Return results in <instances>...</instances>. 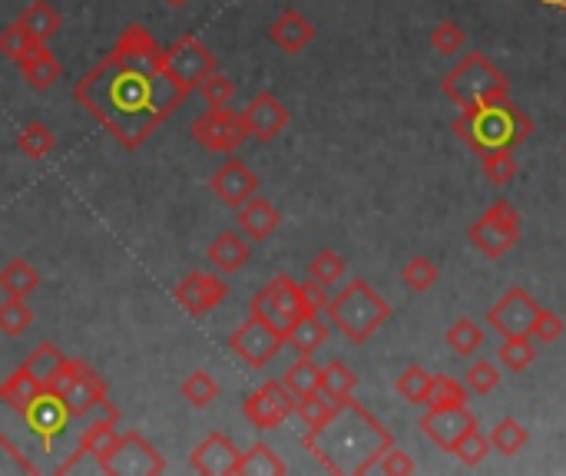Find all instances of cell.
Listing matches in <instances>:
<instances>
[{"mask_svg": "<svg viewBox=\"0 0 566 476\" xmlns=\"http://www.w3.org/2000/svg\"><path fill=\"white\" fill-rule=\"evenodd\" d=\"M424 404L427 407H468V384H458L455 378H444V374H431Z\"/></svg>", "mask_w": 566, "mask_h": 476, "instance_id": "cell-33", "label": "cell"}, {"mask_svg": "<svg viewBox=\"0 0 566 476\" xmlns=\"http://www.w3.org/2000/svg\"><path fill=\"white\" fill-rule=\"evenodd\" d=\"M295 414L302 417V424H305L308 430H315V427H321V424L334 414V404H331L321 391H315V394L295 397Z\"/></svg>", "mask_w": 566, "mask_h": 476, "instance_id": "cell-43", "label": "cell"}, {"mask_svg": "<svg viewBox=\"0 0 566 476\" xmlns=\"http://www.w3.org/2000/svg\"><path fill=\"white\" fill-rule=\"evenodd\" d=\"M37 47H44V44H37L21 24H11V27H4L0 31V57H8V60H24L31 50H37Z\"/></svg>", "mask_w": 566, "mask_h": 476, "instance_id": "cell-45", "label": "cell"}, {"mask_svg": "<svg viewBox=\"0 0 566 476\" xmlns=\"http://www.w3.org/2000/svg\"><path fill=\"white\" fill-rule=\"evenodd\" d=\"M372 473H385V476H411L414 473V460L401 450V447H388L381 456H378V463H375V469Z\"/></svg>", "mask_w": 566, "mask_h": 476, "instance_id": "cell-50", "label": "cell"}, {"mask_svg": "<svg viewBox=\"0 0 566 476\" xmlns=\"http://www.w3.org/2000/svg\"><path fill=\"white\" fill-rule=\"evenodd\" d=\"M325 314L352 344H365L372 334H378L391 321V305L365 278H352L328 301Z\"/></svg>", "mask_w": 566, "mask_h": 476, "instance_id": "cell-4", "label": "cell"}, {"mask_svg": "<svg viewBox=\"0 0 566 476\" xmlns=\"http://www.w3.org/2000/svg\"><path fill=\"white\" fill-rule=\"evenodd\" d=\"M417 427L437 450L455 453V447L464 440V433L477 427V417L468 407H427V414L421 417Z\"/></svg>", "mask_w": 566, "mask_h": 476, "instance_id": "cell-15", "label": "cell"}, {"mask_svg": "<svg viewBox=\"0 0 566 476\" xmlns=\"http://www.w3.org/2000/svg\"><path fill=\"white\" fill-rule=\"evenodd\" d=\"M166 70H169L173 80L182 86V93L192 96L196 86L202 83V76H209L212 70H219V63H215L212 50H209L199 37L186 34V37H176V40L166 47Z\"/></svg>", "mask_w": 566, "mask_h": 476, "instance_id": "cell-11", "label": "cell"}, {"mask_svg": "<svg viewBox=\"0 0 566 476\" xmlns=\"http://www.w3.org/2000/svg\"><path fill=\"white\" fill-rule=\"evenodd\" d=\"M464 40H468V34H464V27L455 24V21H440V24H434V31H431V47H434L440 57H455V53L464 47Z\"/></svg>", "mask_w": 566, "mask_h": 476, "instance_id": "cell-46", "label": "cell"}, {"mask_svg": "<svg viewBox=\"0 0 566 476\" xmlns=\"http://www.w3.org/2000/svg\"><path fill=\"white\" fill-rule=\"evenodd\" d=\"M279 225H282V212L269 199L252 195L246 205H239V228L252 242H266V238L279 231Z\"/></svg>", "mask_w": 566, "mask_h": 476, "instance_id": "cell-22", "label": "cell"}, {"mask_svg": "<svg viewBox=\"0 0 566 476\" xmlns=\"http://www.w3.org/2000/svg\"><path fill=\"white\" fill-rule=\"evenodd\" d=\"M464 384L471 394H491L500 388V368L494 361H487V357H481V361H474L468 371H464Z\"/></svg>", "mask_w": 566, "mask_h": 476, "instance_id": "cell-44", "label": "cell"}, {"mask_svg": "<svg viewBox=\"0 0 566 476\" xmlns=\"http://www.w3.org/2000/svg\"><path fill=\"white\" fill-rule=\"evenodd\" d=\"M481 169L494 186H510L517 176V156L514 150H491L481 156Z\"/></svg>", "mask_w": 566, "mask_h": 476, "instance_id": "cell-40", "label": "cell"}, {"mask_svg": "<svg viewBox=\"0 0 566 476\" xmlns=\"http://www.w3.org/2000/svg\"><path fill=\"white\" fill-rule=\"evenodd\" d=\"M345 272H349L345 259L338 255V252H331V249H321V252L308 262V278L318 282V285H325V288H331V285L342 282Z\"/></svg>", "mask_w": 566, "mask_h": 476, "instance_id": "cell-36", "label": "cell"}, {"mask_svg": "<svg viewBox=\"0 0 566 476\" xmlns=\"http://www.w3.org/2000/svg\"><path fill=\"white\" fill-rule=\"evenodd\" d=\"M305 447L331 473H372L378 456L394 447V437L349 397L334 404V414L321 427L305 433Z\"/></svg>", "mask_w": 566, "mask_h": 476, "instance_id": "cell-2", "label": "cell"}, {"mask_svg": "<svg viewBox=\"0 0 566 476\" xmlns=\"http://www.w3.org/2000/svg\"><path fill=\"white\" fill-rule=\"evenodd\" d=\"M440 93L458 103L461 109L494 99V96H507V76L491 63V57H484L481 50H471L455 70H450L440 80Z\"/></svg>", "mask_w": 566, "mask_h": 476, "instance_id": "cell-5", "label": "cell"}, {"mask_svg": "<svg viewBox=\"0 0 566 476\" xmlns=\"http://www.w3.org/2000/svg\"><path fill=\"white\" fill-rule=\"evenodd\" d=\"M205 259H209V265L219 275H236V272H243L249 265L252 246L246 242L239 231H219L209 242V249H205Z\"/></svg>", "mask_w": 566, "mask_h": 476, "instance_id": "cell-20", "label": "cell"}, {"mask_svg": "<svg viewBox=\"0 0 566 476\" xmlns=\"http://www.w3.org/2000/svg\"><path fill=\"white\" fill-rule=\"evenodd\" d=\"M559 334H563V318L550 308H540L530 324V337L536 344H553V341H559Z\"/></svg>", "mask_w": 566, "mask_h": 476, "instance_id": "cell-49", "label": "cell"}, {"mask_svg": "<svg viewBox=\"0 0 566 476\" xmlns=\"http://www.w3.org/2000/svg\"><path fill=\"white\" fill-rule=\"evenodd\" d=\"M163 4H166V8H176V11H179V8L192 4V0H163Z\"/></svg>", "mask_w": 566, "mask_h": 476, "instance_id": "cell-52", "label": "cell"}, {"mask_svg": "<svg viewBox=\"0 0 566 476\" xmlns=\"http://www.w3.org/2000/svg\"><path fill=\"white\" fill-rule=\"evenodd\" d=\"M37 288H40V272L27 259H11L4 269H0V291L8 298L27 301L31 295H37Z\"/></svg>", "mask_w": 566, "mask_h": 476, "instance_id": "cell-25", "label": "cell"}, {"mask_svg": "<svg viewBox=\"0 0 566 476\" xmlns=\"http://www.w3.org/2000/svg\"><path fill=\"white\" fill-rule=\"evenodd\" d=\"M179 394L186 397V404H192L196 410H202V407H209V404H215V401H219V384H215V378H212V374H205V371H192V374L182 381Z\"/></svg>", "mask_w": 566, "mask_h": 476, "instance_id": "cell-39", "label": "cell"}, {"mask_svg": "<svg viewBox=\"0 0 566 476\" xmlns=\"http://www.w3.org/2000/svg\"><path fill=\"white\" fill-rule=\"evenodd\" d=\"M282 384H285L295 397L315 394L318 384H321V368L311 361V357H298V361L282 374Z\"/></svg>", "mask_w": 566, "mask_h": 476, "instance_id": "cell-35", "label": "cell"}, {"mask_svg": "<svg viewBox=\"0 0 566 476\" xmlns=\"http://www.w3.org/2000/svg\"><path fill=\"white\" fill-rule=\"evenodd\" d=\"M437 278H440V269L427 259V255H414V259H408L404 262V269H401V282L411 288V291H431L434 285H437Z\"/></svg>", "mask_w": 566, "mask_h": 476, "instance_id": "cell-38", "label": "cell"}, {"mask_svg": "<svg viewBox=\"0 0 566 476\" xmlns=\"http://www.w3.org/2000/svg\"><path fill=\"white\" fill-rule=\"evenodd\" d=\"M497 361H500L510 374H523V371L536 361V341H533L530 334L504 337V344L497 347Z\"/></svg>", "mask_w": 566, "mask_h": 476, "instance_id": "cell-29", "label": "cell"}, {"mask_svg": "<svg viewBox=\"0 0 566 476\" xmlns=\"http://www.w3.org/2000/svg\"><path fill=\"white\" fill-rule=\"evenodd\" d=\"M455 133L477 156H484L491 150L523 146L533 133V119L517 103H510L507 96H494V99H484V103L461 109V116L455 119Z\"/></svg>", "mask_w": 566, "mask_h": 476, "instance_id": "cell-3", "label": "cell"}, {"mask_svg": "<svg viewBox=\"0 0 566 476\" xmlns=\"http://www.w3.org/2000/svg\"><path fill=\"white\" fill-rule=\"evenodd\" d=\"M73 99L123 150H140L189 96L166 70V50L156 37L143 24H130L73 86Z\"/></svg>", "mask_w": 566, "mask_h": 476, "instance_id": "cell-1", "label": "cell"}, {"mask_svg": "<svg viewBox=\"0 0 566 476\" xmlns=\"http://www.w3.org/2000/svg\"><path fill=\"white\" fill-rule=\"evenodd\" d=\"M269 40H272L279 50H285V53L295 57V53H302V50L315 40V27H311V21H308L302 11L288 8V11H282V14L272 21Z\"/></svg>", "mask_w": 566, "mask_h": 476, "instance_id": "cell-21", "label": "cell"}, {"mask_svg": "<svg viewBox=\"0 0 566 476\" xmlns=\"http://www.w3.org/2000/svg\"><path fill=\"white\" fill-rule=\"evenodd\" d=\"M192 140L205 153H236L249 136L246 116L236 109H205L202 116L192 119Z\"/></svg>", "mask_w": 566, "mask_h": 476, "instance_id": "cell-8", "label": "cell"}, {"mask_svg": "<svg viewBox=\"0 0 566 476\" xmlns=\"http://www.w3.org/2000/svg\"><path fill=\"white\" fill-rule=\"evenodd\" d=\"M47 391H54L76 420L80 417H90L106 401L103 378L86 361H80V357H67V361L57 368L54 381L47 384Z\"/></svg>", "mask_w": 566, "mask_h": 476, "instance_id": "cell-6", "label": "cell"}, {"mask_svg": "<svg viewBox=\"0 0 566 476\" xmlns=\"http://www.w3.org/2000/svg\"><path fill=\"white\" fill-rule=\"evenodd\" d=\"M471 246L487 255V259H504L517 242H520V235H523V222H520V212L500 199L494 202L474 225H471Z\"/></svg>", "mask_w": 566, "mask_h": 476, "instance_id": "cell-7", "label": "cell"}, {"mask_svg": "<svg viewBox=\"0 0 566 476\" xmlns=\"http://www.w3.org/2000/svg\"><path fill=\"white\" fill-rule=\"evenodd\" d=\"M239 447L225 437V433H209L192 453H189V463L196 473L202 476H236V466H239Z\"/></svg>", "mask_w": 566, "mask_h": 476, "instance_id": "cell-18", "label": "cell"}, {"mask_svg": "<svg viewBox=\"0 0 566 476\" xmlns=\"http://www.w3.org/2000/svg\"><path fill=\"white\" fill-rule=\"evenodd\" d=\"M282 473H288V466L269 443H252L236 466V476H282Z\"/></svg>", "mask_w": 566, "mask_h": 476, "instance_id": "cell-27", "label": "cell"}, {"mask_svg": "<svg viewBox=\"0 0 566 476\" xmlns=\"http://www.w3.org/2000/svg\"><path fill=\"white\" fill-rule=\"evenodd\" d=\"M559 8H563V11H566V0H559Z\"/></svg>", "mask_w": 566, "mask_h": 476, "instance_id": "cell-53", "label": "cell"}, {"mask_svg": "<svg viewBox=\"0 0 566 476\" xmlns=\"http://www.w3.org/2000/svg\"><path fill=\"white\" fill-rule=\"evenodd\" d=\"M209 189L229 205V209H239V205H246L252 195H259V176L246 166V163H239V159H229L225 163L212 179H209Z\"/></svg>", "mask_w": 566, "mask_h": 476, "instance_id": "cell-19", "label": "cell"}, {"mask_svg": "<svg viewBox=\"0 0 566 476\" xmlns=\"http://www.w3.org/2000/svg\"><path fill=\"white\" fill-rule=\"evenodd\" d=\"M427 388H431V374H427L421 365L404 368V371L398 374V381H394V391H398L401 401H408V404H424Z\"/></svg>", "mask_w": 566, "mask_h": 476, "instance_id": "cell-42", "label": "cell"}, {"mask_svg": "<svg viewBox=\"0 0 566 476\" xmlns=\"http://www.w3.org/2000/svg\"><path fill=\"white\" fill-rule=\"evenodd\" d=\"M252 314L275 324L282 334H288V328L305 318V305H302V285L292 282L288 275H275L256 298H252Z\"/></svg>", "mask_w": 566, "mask_h": 476, "instance_id": "cell-9", "label": "cell"}, {"mask_svg": "<svg viewBox=\"0 0 566 476\" xmlns=\"http://www.w3.org/2000/svg\"><path fill=\"white\" fill-rule=\"evenodd\" d=\"M99 469L109 476H130V473L133 476H140V473L156 476L166 469V460L153 450V443L143 433L130 430V433H120L117 447L109 450V456L99 463Z\"/></svg>", "mask_w": 566, "mask_h": 476, "instance_id": "cell-12", "label": "cell"}, {"mask_svg": "<svg viewBox=\"0 0 566 476\" xmlns=\"http://www.w3.org/2000/svg\"><path fill=\"white\" fill-rule=\"evenodd\" d=\"M17 150L27 156V159H47L54 150H57V136L47 123H27L21 133H17Z\"/></svg>", "mask_w": 566, "mask_h": 476, "instance_id": "cell-34", "label": "cell"}, {"mask_svg": "<svg viewBox=\"0 0 566 476\" xmlns=\"http://www.w3.org/2000/svg\"><path fill=\"white\" fill-rule=\"evenodd\" d=\"M355 388H358V374H355L345 361H328V365L321 368V384H318V391H321L331 404L349 401V397L355 394Z\"/></svg>", "mask_w": 566, "mask_h": 476, "instance_id": "cell-28", "label": "cell"}, {"mask_svg": "<svg viewBox=\"0 0 566 476\" xmlns=\"http://www.w3.org/2000/svg\"><path fill=\"white\" fill-rule=\"evenodd\" d=\"M196 93L205 99L209 109H222V106H229V99L236 96V83L229 76H222L219 70H212L209 76H202V83L196 86Z\"/></svg>", "mask_w": 566, "mask_h": 476, "instance_id": "cell-41", "label": "cell"}, {"mask_svg": "<svg viewBox=\"0 0 566 476\" xmlns=\"http://www.w3.org/2000/svg\"><path fill=\"white\" fill-rule=\"evenodd\" d=\"M17 24L37 40V44H47L50 37H57L63 31V17L54 11V4H47V0H31V4L21 11Z\"/></svg>", "mask_w": 566, "mask_h": 476, "instance_id": "cell-24", "label": "cell"}, {"mask_svg": "<svg viewBox=\"0 0 566 476\" xmlns=\"http://www.w3.org/2000/svg\"><path fill=\"white\" fill-rule=\"evenodd\" d=\"M325 341H328V324L321 321V314L298 318L285 334V344H292V350H298V357H311Z\"/></svg>", "mask_w": 566, "mask_h": 476, "instance_id": "cell-26", "label": "cell"}, {"mask_svg": "<svg viewBox=\"0 0 566 476\" xmlns=\"http://www.w3.org/2000/svg\"><path fill=\"white\" fill-rule=\"evenodd\" d=\"M63 361H67L63 350L44 341L40 347H34V354H27V361H24L21 368H24L37 384H44V388H47V384L54 381V374H57V368H60Z\"/></svg>", "mask_w": 566, "mask_h": 476, "instance_id": "cell-30", "label": "cell"}, {"mask_svg": "<svg viewBox=\"0 0 566 476\" xmlns=\"http://www.w3.org/2000/svg\"><path fill=\"white\" fill-rule=\"evenodd\" d=\"M243 414L256 430H279L295 414V394L282 381H266L246 397Z\"/></svg>", "mask_w": 566, "mask_h": 476, "instance_id": "cell-13", "label": "cell"}, {"mask_svg": "<svg viewBox=\"0 0 566 476\" xmlns=\"http://www.w3.org/2000/svg\"><path fill=\"white\" fill-rule=\"evenodd\" d=\"M444 341H447V347L455 350V354L471 357V354H477L481 344H484V328H481L477 321H471V318H458L455 324L447 328Z\"/></svg>", "mask_w": 566, "mask_h": 476, "instance_id": "cell-31", "label": "cell"}, {"mask_svg": "<svg viewBox=\"0 0 566 476\" xmlns=\"http://www.w3.org/2000/svg\"><path fill=\"white\" fill-rule=\"evenodd\" d=\"M540 305L523 291V288H510L491 311L487 321L500 337H517V334H530V324L536 318Z\"/></svg>", "mask_w": 566, "mask_h": 476, "instance_id": "cell-16", "label": "cell"}, {"mask_svg": "<svg viewBox=\"0 0 566 476\" xmlns=\"http://www.w3.org/2000/svg\"><path fill=\"white\" fill-rule=\"evenodd\" d=\"M302 285V305H305V311L308 314H321L325 308H328V301H331V295H328V288L325 285H318V282H298Z\"/></svg>", "mask_w": 566, "mask_h": 476, "instance_id": "cell-51", "label": "cell"}, {"mask_svg": "<svg viewBox=\"0 0 566 476\" xmlns=\"http://www.w3.org/2000/svg\"><path fill=\"white\" fill-rule=\"evenodd\" d=\"M31 324H34V311L27 301L8 298L4 305H0V334L4 337H21L31 331Z\"/></svg>", "mask_w": 566, "mask_h": 476, "instance_id": "cell-37", "label": "cell"}, {"mask_svg": "<svg viewBox=\"0 0 566 476\" xmlns=\"http://www.w3.org/2000/svg\"><path fill=\"white\" fill-rule=\"evenodd\" d=\"M491 450H494V447H491V437H484L481 427H474V430H468L464 440L455 447V456H458L464 466H481V463L487 460Z\"/></svg>", "mask_w": 566, "mask_h": 476, "instance_id": "cell-47", "label": "cell"}, {"mask_svg": "<svg viewBox=\"0 0 566 476\" xmlns=\"http://www.w3.org/2000/svg\"><path fill=\"white\" fill-rule=\"evenodd\" d=\"M117 410L109 407V401H103L93 414H90V424L80 430V447H76V453L67 460V463H60L57 466V473H70L73 469V463L80 460V456H93L96 460V466L109 456V450L117 447V440H120V433H117Z\"/></svg>", "mask_w": 566, "mask_h": 476, "instance_id": "cell-14", "label": "cell"}, {"mask_svg": "<svg viewBox=\"0 0 566 476\" xmlns=\"http://www.w3.org/2000/svg\"><path fill=\"white\" fill-rule=\"evenodd\" d=\"M246 116V127H249V136L259 140V143H272L282 136V130L288 127L292 112L285 109V103L275 96V93H259L249 99V106L243 109Z\"/></svg>", "mask_w": 566, "mask_h": 476, "instance_id": "cell-17", "label": "cell"}, {"mask_svg": "<svg viewBox=\"0 0 566 476\" xmlns=\"http://www.w3.org/2000/svg\"><path fill=\"white\" fill-rule=\"evenodd\" d=\"M282 347H285V334L275 324H269V321H262L256 314H249L229 334V350L239 357L243 365H249V368H266Z\"/></svg>", "mask_w": 566, "mask_h": 476, "instance_id": "cell-10", "label": "cell"}, {"mask_svg": "<svg viewBox=\"0 0 566 476\" xmlns=\"http://www.w3.org/2000/svg\"><path fill=\"white\" fill-rule=\"evenodd\" d=\"M527 443H530V433H527V427H523L520 420H514V417H504V420H497V424L491 427V447H494L497 453H504V456H517Z\"/></svg>", "mask_w": 566, "mask_h": 476, "instance_id": "cell-32", "label": "cell"}, {"mask_svg": "<svg viewBox=\"0 0 566 476\" xmlns=\"http://www.w3.org/2000/svg\"><path fill=\"white\" fill-rule=\"evenodd\" d=\"M176 301L186 314L192 318H202L205 308H202V272H189L179 285H176Z\"/></svg>", "mask_w": 566, "mask_h": 476, "instance_id": "cell-48", "label": "cell"}, {"mask_svg": "<svg viewBox=\"0 0 566 476\" xmlns=\"http://www.w3.org/2000/svg\"><path fill=\"white\" fill-rule=\"evenodd\" d=\"M17 67H21V76L31 90H50L63 76V67H60V60L54 57V50L47 44L31 50L24 60H17Z\"/></svg>", "mask_w": 566, "mask_h": 476, "instance_id": "cell-23", "label": "cell"}]
</instances>
